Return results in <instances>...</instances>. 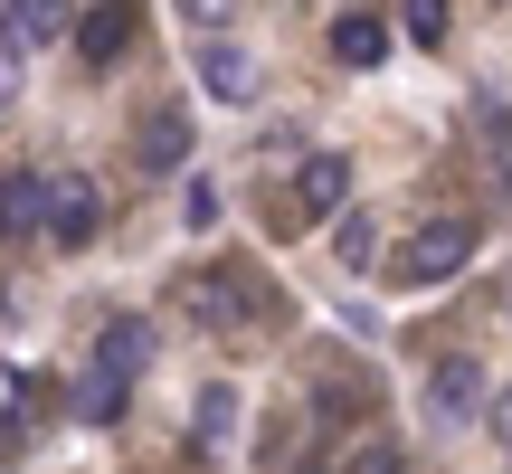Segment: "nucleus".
<instances>
[{"instance_id": "7ed1b4c3", "label": "nucleus", "mask_w": 512, "mask_h": 474, "mask_svg": "<svg viewBox=\"0 0 512 474\" xmlns=\"http://www.w3.org/2000/svg\"><path fill=\"white\" fill-rule=\"evenodd\" d=\"M95 219H105L95 181H86V171H57V181H48V247H86Z\"/></svg>"}, {"instance_id": "9d476101", "label": "nucleus", "mask_w": 512, "mask_h": 474, "mask_svg": "<svg viewBox=\"0 0 512 474\" xmlns=\"http://www.w3.org/2000/svg\"><path fill=\"white\" fill-rule=\"evenodd\" d=\"M124 399H133V380H114L105 361H86V380H76V418H86V427H114V418H124Z\"/></svg>"}, {"instance_id": "4468645a", "label": "nucleus", "mask_w": 512, "mask_h": 474, "mask_svg": "<svg viewBox=\"0 0 512 474\" xmlns=\"http://www.w3.org/2000/svg\"><path fill=\"white\" fill-rule=\"evenodd\" d=\"M342 474H408V456H399L389 437H361V446L342 456Z\"/></svg>"}, {"instance_id": "9b49d317", "label": "nucleus", "mask_w": 512, "mask_h": 474, "mask_svg": "<svg viewBox=\"0 0 512 474\" xmlns=\"http://www.w3.org/2000/svg\"><path fill=\"white\" fill-rule=\"evenodd\" d=\"M181 162H190V114L162 105V114L143 124V171H181Z\"/></svg>"}, {"instance_id": "aec40b11", "label": "nucleus", "mask_w": 512, "mask_h": 474, "mask_svg": "<svg viewBox=\"0 0 512 474\" xmlns=\"http://www.w3.org/2000/svg\"><path fill=\"white\" fill-rule=\"evenodd\" d=\"M503 313H512V294H503Z\"/></svg>"}, {"instance_id": "6e6552de", "label": "nucleus", "mask_w": 512, "mask_h": 474, "mask_svg": "<svg viewBox=\"0 0 512 474\" xmlns=\"http://www.w3.org/2000/svg\"><path fill=\"white\" fill-rule=\"evenodd\" d=\"M342 200H351V162H342V152H313V162L294 171V209L323 219V209H342Z\"/></svg>"}, {"instance_id": "f8f14e48", "label": "nucleus", "mask_w": 512, "mask_h": 474, "mask_svg": "<svg viewBox=\"0 0 512 474\" xmlns=\"http://www.w3.org/2000/svg\"><path fill=\"white\" fill-rule=\"evenodd\" d=\"M380 48H389V38H380V19H361V10H351V19H332V57H342V67H380Z\"/></svg>"}, {"instance_id": "423d86ee", "label": "nucleus", "mask_w": 512, "mask_h": 474, "mask_svg": "<svg viewBox=\"0 0 512 474\" xmlns=\"http://www.w3.org/2000/svg\"><path fill=\"white\" fill-rule=\"evenodd\" d=\"M95 361H105L114 380H143V370H152V323H143V313H114L105 342H95Z\"/></svg>"}, {"instance_id": "dca6fc26", "label": "nucleus", "mask_w": 512, "mask_h": 474, "mask_svg": "<svg viewBox=\"0 0 512 474\" xmlns=\"http://www.w3.org/2000/svg\"><path fill=\"white\" fill-rule=\"evenodd\" d=\"M408 38L418 48H446V0H408Z\"/></svg>"}, {"instance_id": "f03ea898", "label": "nucleus", "mask_w": 512, "mask_h": 474, "mask_svg": "<svg viewBox=\"0 0 512 474\" xmlns=\"http://www.w3.org/2000/svg\"><path fill=\"white\" fill-rule=\"evenodd\" d=\"M427 408H437V427H465V418H484L494 408V389H484V361H437L427 370Z\"/></svg>"}, {"instance_id": "f3484780", "label": "nucleus", "mask_w": 512, "mask_h": 474, "mask_svg": "<svg viewBox=\"0 0 512 474\" xmlns=\"http://www.w3.org/2000/svg\"><path fill=\"white\" fill-rule=\"evenodd\" d=\"M19 86H29V48L0 38V105H19Z\"/></svg>"}, {"instance_id": "39448f33", "label": "nucleus", "mask_w": 512, "mask_h": 474, "mask_svg": "<svg viewBox=\"0 0 512 474\" xmlns=\"http://www.w3.org/2000/svg\"><path fill=\"white\" fill-rule=\"evenodd\" d=\"M200 86L219 95V105H247V95H256V57L228 48V38H200Z\"/></svg>"}, {"instance_id": "1a4fd4ad", "label": "nucleus", "mask_w": 512, "mask_h": 474, "mask_svg": "<svg viewBox=\"0 0 512 474\" xmlns=\"http://www.w3.org/2000/svg\"><path fill=\"white\" fill-rule=\"evenodd\" d=\"M228 437H238V389L209 380V389H200V408H190V446H200V456H219Z\"/></svg>"}, {"instance_id": "20e7f679", "label": "nucleus", "mask_w": 512, "mask_h": 474, "mask_svg": "<svg viewBox=\"0 0 512 474\" xmlns=\"http://www.w3.org/2000/svg\"><path fill=\"white\" fill-rule=\"evenodd\" d=\"M133 29H143L133 0H95V10L76 19V57H86V67H114V57L133 48Z\"/></svg>"}, {"instance_id": "6ab92c4d", "label": "nucleus", "mask_w": 512, "mask_h": 474, "mask_svg": "<svg viewBox=\"0 0 512 474\" xmlns=\"http://www.w3.org/2000/svg\"><path fill=\"white\" fill-rule=\"evenodd\" d=\"M181 10H190V19H200V29H219V19H228V10H238V0H181Z\"/></svg>"}, {"instance_id": "ddd939ff", "label": "nucleus", "mask_w": 512, "mask_h": 474, "mask_svg": "<svg viewBox=\"0 0 512 474\" xmlns=\"http://www.w3.org/2000/svg\"><path fill=\"white\" fill-rule=\"evenodd\" d=\"M67 29V0H10V38L19 48H38V38Z\"/></svg>"}, {"instance_id": "a211bd4d", "label": "nucleus", "mask_w": 512, "mask_h": 474, "mask_svg": "<svg viewBox=\"0 0 512 474\" xmlns=\"http://www.w3.org/2000/svg\"><path fill=\"white\" fill-rule=\"evenodd\" d=\"M484 418H494V446H503V465H512V380L494 389V408H484Z\"/></svg>"}, {"instance_id": "0eeeda50", "label": "nucleus", "mask_w": 512, "mask_h": 474, "mask_svg": "<svg viewBox=\"0 0 512 474\" xmlns=\"http://www.w3.org/2000/svg\"><path fill=\"white\" fill-rule=\"evenodd\" d=\"M0 237H48V181L38 171H10L0 181Z\"/></svg>"}, {"instance_id": "f257e3e1", "label": "nucleus", "mask_w": 512, "mask_h": 474, "mask_svg": "<svg viewBox=\"0 0 512 474\" xmlns=\"http://www.w3.org/2000/svg\"><path fill=\"white\" fill-rule=\"evenodd\" d=\"M465 256H475V219H427V228L399 247V285H446Z\"/></svg>"}, {"instance_id": "2eb2a0df", "label": "nucleus", "mask_w": 512, "mask_h": 474, "mask_svg": "<svg viewBox=\"0 0 512 474\" xmlns=\"http://www.w3.org/2000/svg\"><path fill=\"white\" fill-rule=\"evenodd\" d=\"M332 247H342V266H370V256H380V228H370L361 209H351V219H342V237H332Z\"/></svg>"}]
</instances>
